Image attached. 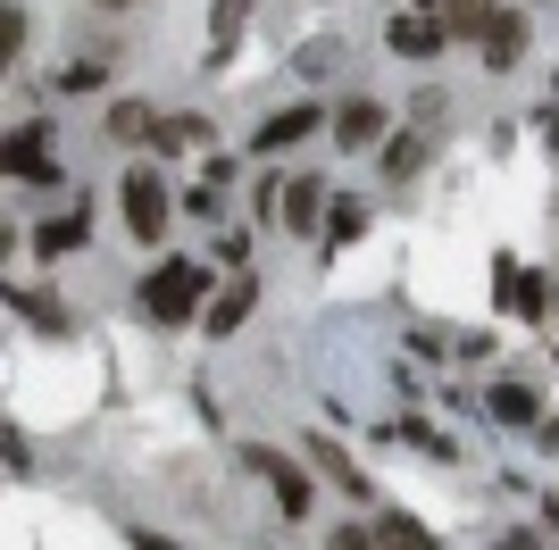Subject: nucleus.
<instances>
[{
    "instance_id": "f257e3e1",
    "label": "nucleus",
    "mask_w": 559,
    "mask_h": 550,
    "mask_svg": "<svg viewBox=\"0 0 559 550\" xmlns=\"http://www.w3.org/2000/svg\"><path fill=\"white\" fill-rule=\"evenodd\" d=\"M142 318H159V325L210 318V267H192V259L151 267V275H142Z\"/></svg>"
},
{
    "instance_id": "f03ea898",
    "label": "nucleus",
    "mask_w": 559,
    "mask_h": 550,
    "mask_svg": "<svg viewBox=\"0 0 559 550\" xmlns=\"http://www.w3.org/2000/svg\"><path fill=\"white\" fill-rule=\"evenodd\" d=\"M117 201H126V234H142V242H159V234H167V192H159L151 167H126Z\"/></svg>"
},
{
    "instance_id": "7ed1b4c3",
    "label": "nucleus",
    "mask_w": 559,
    "mask_h": 550,
    "mask_svg": "<svg viewBox=\"0 0 559 550\" xmlns=\"http://www.w3.org/2000/svg\"><path fill=\"white\" fill-rule=\"evenodd\" d=\"M242 458H251V476H267V492H276L284 517H309V476L293 467V458H284V451H259V442H251Z\"/></svg>"
},
{
    "instance_id": "20e7f679",
    "label": "nucleus",
    "mask_w": 559,
    "mask_h": 550,
    "mask_svg": "<svg viewBox=\"0 0 559 550\" xmlns=\"http://www.w3.org/2000/svg\"><path fill=\"white\" fill-rule=\"evenodd\" d=\"M384 34H393L401 59H435V50H443V34H451V17H418V9H409V17H393Z\"/></svg>"
},
{
    "instance_id": "39448f33",
    "label": "nucleus",
    "mask_w": 559,
    "mask_h": 550,
    "mask_svg": "<svg viewBox=\"0 0 559 550\" xmlns=\"http://www.w3.org/2000/svg\"><path fill=\"white\" fill-rule=\"evenodd\" d=\"M251 300H259V275H234L226 292L210 300V318H201V325H210V334H234V325L251 318Z\"/></svg>"
},
{
    "instance_id": "423d86ee",
    "label": "nucleus",
    "mask_w": 559,
    "mask_h": 550,
    "mask_svg": "<svg viewBox=\"0 0 559 550\" xmlns=\"http://www.w3.org/2000/svg\"><path fill=\"white\" fill-rule=\"evenodd\" d=\"M9 176H17V183H59V159L43 151V134H34V125L9 142Z\"/></svg>"
},
{
    "instance_id": "0eeeda50",
    "label": "nucleus",
    "mask_w": 559,
    "mask_h": 550,
    "mask_svg": "<svg viewBox=\"0 0 559 550\" xmlns=\"http://www.w3.org/2000/svg\"><path fill=\"white\" fill-rule=\"evenodd\" d=\"M518 50H526V17H518V9H492V25H485V59H492V68H510Z\"/></svg>"
},
{
    "instance_id": "6e6552de",
    "label": "nucleus",
    "mask_w": 559,
    "mask_h": 550,
    "mask_svg": "<svg viewBox=\"0 0 559 550\" xmlns=\"http://www.w3.org/2000/svg\"><path fill=\"white\" fill-rule=\"evenodd\" d=\"M376 134H384V109H376V100H350V109L334 117V142H343V151H368Z\"/></svg>"
},
{
    "instance_id": "1a4fd4ad",
    "label": "nucleus",
    "mask_w": 559,
    "mask_h": 550,
    "mask_svg": "<svg viewBox=\"0 0 559 550\" xmlns=\"http://www.w3.org/2000/svg\"><path fill=\"white\" fill-rule=\"evenodd\" d=\"M301 134H318V109H284V117H267V125H259V151H293Z\"/></svg>"
},
{
    "instance_id": "9d476101",
    "label": "nucleus",
    "mask_w": 559,
    "mask_h": 550,
    "mask_svg": "<svg viewBox=\"0 0 559 550\" xmlns=\"http://www.w3.org/2000/svg\"><path fill=\"white\" fill-rule=\"evenodd\" d=\"M501 309H526V318L543 309V284H535V267H518V259H501Z\"/></svg>"
},
{
    "instance_id": "9b49d317",
    "label": "nucleus",
    "mask_w": 559,
    "mask_h": 550,
    "mask_svg": "<svg viewBox=\"0 0 559 550\" xmlns=\"http://www.w3.org/2000/svg\"><path fill=\"white\" fill-rule=\"evenodd\" d=\"M492 417H501V426H535V392H526V384H501V392H492Z\"/></svg>"
},
{
    "instance_id": "f8f14e48",
    "label": "nucleus",
    "mask_w": 559,
    "mask_h": 550,
    "mask_svg": "<svg viewBox=\"0 0 559 550\" xmlns=\"http://www.w3.org/2000/svg\"><path fill=\"white\" fill-rule=\"evenodd\" d=\"M109 134H117V142H134V134H159V117L142 109V100H117V109H109Z\"/></svg>"
},
{
    "instance_id": "ddd939ff",
    "label": "nucleus",
    "mask_w": 559,
    "mask_h": 550,
    "mask_svg": "<svg viewBox=\"0 0 559 550\" xmlns=\"http://www.w3.org/2000/svg\"><path fill=\"white\" fill-rule=\"evenodd\" d=\"M201 142H210L201 117H159V151H201Z\"/></svg>"
},
{
    "instance_id": "4468645a",
    "label": "nucleus",
    "mask_w": 559,
    "mask_h": 550,
    "mask_svg": "<svg viewBox=\"0 0 559 550\" xmlns=\"http://www.w3.org/2000/svg\"><path fill=\"white\" fill-rule=\"evenodd\" d=\"M384 550H435V534L418 526V517H384V534H376Z\"/></svg>"
},
{
    "instance_id": "2eb2a0df",
    "label": "nucleus",
    "mask_w": 559,
    "mask_h": 550,
    "mask_svg": "<svg viewBox=\"0 0 559 550\" xmlns=\"http://www.w3.org/2000/svg\"><path fill=\"white\" fill-rule=\"evenodd\" d=\"M318 467H326V483H343V492H368V476H359L343 451H326V434H318Z\"/></svg>"
},
{
    "instance_id": "dca6fc26",
    "label": "nucleus",
    "mask_w": 559,
    "mask_h": 550,
    "mask_svg": "<svg viewBox=\"0 0 559 550\" xmlns=\"http://www.w3.org/2000/svg\"><path fill=\"white\" fill-rule=\"evenodd\" d=\"M84 234H93V226H84V217H50V226H43V251L59 259V251H75Z\"/></svg>"
},
{
    "instance_id": "f3484780",
    "label": "nucleus",
    "mask_w": 559,
    "mask_h": 550,
    "mask_svg": "<svg viewBox=\"0 0 559 550\" xmlns=\"http://www.w3.org/2000/svg\"><path fill=\"white\" fill-rule=\"evenodd\" d=\"M284 217H293V226H309V217H318V183H293V192H284Z\"/></svg>"
},
{
    "instance_id": "a211bd4d",
    "label": "nucleus",
    "mask_w": 559,
    "mask_h": 550,
    "mask_svg": "<svg viewBox=\"0 0 559 550\" xmlns=\"http://www.w3.org/2000/svg\"><path fill=\"white\" fill-rule=\"evenodd\" d=\"M25 318H34V325H43V334H68V309H59V300H25Z\"/></svg>"
},
{
    "instance_id": "6ab92c4d",
    "label": "nucleus",
    "mask_w": 559,
    "mask_h": 550,
    "mask_svg": "<svg viewBox=\"0 0 559 550\" xmlns=\"http://www.w3.org/2000/svg\"><path fill=\"white\" fill-rule=\"evenodd\" d=\"M334 208H343V217H334V242H350V234L368 226V208H359V201H334Z\"/></svg>"
},
{
    "instance_id": "aec40b11",
    "label": "nucleus",
    "mask_w": 559,
    "mask_h": 550,
    "mask_svg": "<svg viewBox=\"0 0 559 550\" xmlns=\"http://www.w3.org/2000/svg\"><path fill=\"white\" fill-rule=\"evenodd\" d=\"M242 9H251V0H217V43H234V25H242Z\"/></svg>"
},
{
    "instance_id": "412c9836",
    "label": "nucleus",
    "mask_w": 559,
    "mask_h": 550,
    "mask_svg": "<svg viewBox=\"0 0 559 550\" xmlns=\"http://www.w3.org/2000/svg\"><path fill=\"white\" fill-rule=\"evenodd\" d=\"M368 542H376V534H359V526H334L326 534V550H368Z\"/></svg>"
},
{
    "instance_id": "4be33fe9",
    "label": "nucleus",
    "mask_w": 559,
    "mask_h": 550,
    "mask_svg": "<svg viewBox=\"0 0 559 550\" xmlns=\"http://www.w3.org/2000/svg\"><path fill=\"white\" fill-rule=\"evenodd\" d=\"M134 550H176V542H167V534H134Z\"/></svg>"
},
{
    "instance_id": "5701e85b",
    "label": "nucleus",
    "mask_w": 559,
    "mask_h": 550,
    "mask_svg": "<svg viewBox=\"0 0 559 550\" xmlns=\"http://www.w3.org/2000/svg\"><path fill=\"white\" fill-rule=\"evenodd\" d=\"M100 9H126V0H100Z\"/></svg>"
},
{
    "instance_id": "b1692460",
    "label": "nucleus",
    "mask_w": 559,
    "mask_h": 550,
    "mask_svg": "<svg viewBox=\"0 0 559 550\" xmlns=\"http://www.w3.org/2000/svg\"><path fill=\"white\" fill-rule=\"evenodd\" d=\"M443 9H451V0H443Z\"/></svg>"
}]
</instances>
